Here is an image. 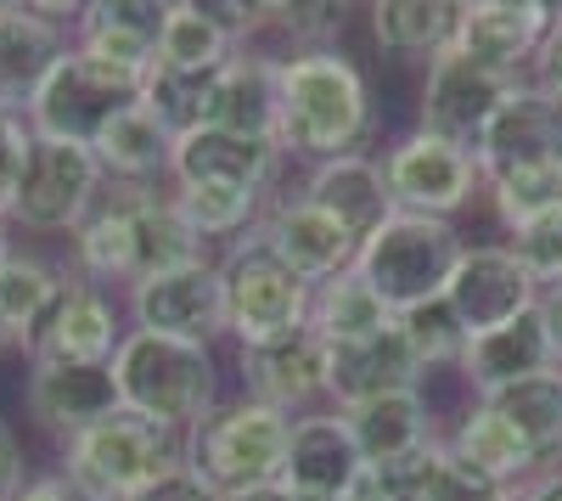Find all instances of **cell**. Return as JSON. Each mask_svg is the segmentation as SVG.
<instances>
[{"mask_svg":"<svg viewBox=\"0 0 562 501\" xmlns=\"http://www.w3.org/2000/svg\"><path fill=\"white\" fill-rule=\"evenodd\" d=\"M467 7H473V0H467Z\"/></svg>","mask_w":562,"mask_h":501,"instance_id":"cell-58","label":"cell"},{"mask_svg":"<svg viewBox=\"0 0 562 501\" xmlns=\"http://www.w3.org/2000/svg\"><path fill=\"white\" fill-rule=\"evenodd\" d=\"M479 400H490L495 412L529 439L540 468H562V367L535 372V378L512 383V389H495V394H479Z\"/></svg>","mask_w":562,"mask_h":501,"instance_id":"cell-31","label":"cell"},{"mask_svg":"<svg viewBox=\"0 0 562 501\" xmlns=\"http://www.w3.org/2000/svg\"><path fill=\"white\" fill-rule=\"evenodd\" d=\"M130 209V282L164 277V270L209 259V243L186 225L175 198H158L153 187H119Z\"/></svg>","mask_w":562,"mask_h":501,"instance_id":"cell-25","label":"cell"},{"mask_svg":"<svg viewBox=\"0 0 562 501\" xmlns=\"http://www.w3.org/2000/svg\"><path fill=\"white\" fill-rule=\"evenodd\" d=\"M186 7V0H90L85 18L74 29H124V34H140V40H153L164 34V23Z\"/></svg>","mask_w":562,"mask_h":501,"instance_id":"cell-41","label":"cell"},{"mask_svg":"<svg viewBox=\"0 0 562 501\" xmlns=\"http://www.w3.org/2000/svg\"><path fill=\"white\" fill-rule=\"evenodd\" d=\"M512 501H535V496H529V490H518V496H512Z\"/></svg>","mask_w":562,"mask_h":501,"instance_id":"cell-57","label":"cell"},{"mask_svg":"<svg viewBox=\"0 0 562 501\" xmlns=\"http://www.w3.org/2000/svg\"><path fill=\"white\" fill-rule=\"evenodd\" d=\"M23 485H29V474H23V439H18V428L7 417H0V501H12Z\"/></svg>","mask_w":562,"mask_h":501,"instance_id":"cell-47","label":"cell"},{"mask_svg":"<svg viewBox=\"0 0 562 501\" xmlns=\"http://www.w3.org/2000/svg\"><path fill=\"white\" fill-rule=\"evenodd\" d=\"M540 315H546L551 349H557V360H562V288H540Z\"/></svg>","mask_w":562,"mask_h":501,"instance_id":"cell-50","label":"cell"},{"mask_svg":"<svg viewBox=\"0 0 562 501\" xmlns=\"http://www.w3.org/2000/svg\"><path fill=\"white\" fill-rule=\"evenodd\" d=\"M102 158L79 147V142H52V135H34L23 180H18V203L12 220L23 232H79V220L102 203Z\"/></svg>","mask_w":562,"mask_h":501,"instance_id":"cell-8","label":"cell"},{"mask_svg":"<svg viewBox=\"0 0 562 501\" xmlns=\"http://www.w3.org/2000/svg\"><path fill=\"white\" fill-rule=\"evenodd\" d=\"M63 288H68L63 270L45 265L40 254H23V248L0 254V315H7V327H12V338H18L23 355H29V344L40 338L45 315L57 310Z\"/></svg>","mask_w":562,"mask_h":501,"instance_id":"cell-32","label":"cell"},{"mask_svg":"<svg viewBox=\"0 0 562 501\" xmlns=\"http://www.w3.org/2000/svg\"><path fill=\"white\" fill-rule=\"evenodd\" d=\"M140 79L147 74H130L113 68L102 57H85L79 45L52 68V79L40 85V97L29 108V130L34 135H52V142H79V147H97V135L140 102Z\"/></svg>","mask_w":562,"mask_h":501,"instance_id":"cell-7","label":"cell"},{"mask_svg":"<svg viewBox=\"0 0 562 501\" xmlns=\"http://www.w3.org/2000/svg\"><path fill=\"white\" fill-rule=\"evenodd\" d=\"M540 158H562V108L546 97L540 85H518L512 97L501 102V113L490 119L484 142H479V169L484 180L501 169H518V164H540Z\"/></svg>","mask_w":562,"mask_h":501,"instance_id":"cell-21","label":"cell"},{"mask_svg":"<svg viewBox=\"0 0 562 501\" xmlns=\"http://www.w3.org/2000/svg\"><path fill=\"white\" fill-rule=\"evenodd\" d=\"M169 198L203 243L209 237L237 243V232H248V225L265 214V192H237V187H175Z\"/></svg>","mask_w":562,"mask_h":501,"instance_id":"cell-38","label":"cell"},{"mask_svg":"<svg viewBox=\"0 0 562 501\" xmlns=\"http://www.w3.org/2000/svg\"><path fill=\"white\" fill-rule=\"evenodd\" d=\"M394 322V310L378 299L360 270H344L333 282H315V304H310V327L326 338V344H355V338H371Z\"/></svg>","mask_w":562,"mask_h":501,"instance_id":"cell-33","label":"cell"},{"mask_svg":"<svg viewBox=\"0 0 562 501\" xmlns=\"http://www.w3.org/2000/svg\"><path fill=\"white\" fill-rule=\"evenodd\" d=\"M225 501H304V496H299L293 485H281V479H276V485H254V490H237V496H225Z\"/></svg>","mask_w":562,"mask_h":501,"instance_id":"cell-51","label":"cell"},{"mask_svg":"<svg viewBox=\"0 0 562 501\" xmlns=\"http://www.w3.org/2000/svg\"><path fill=\"white\" fill-rule=\"evenodd\" d=\"M428 383V367L416 360L400 315L371 333V338H355V344H333V389H326V400L338 405V412H349V405H366L378 394H400V389H422Z\"/></svg>","mask_w":562,"mask_h":501,"instance_id":"cell-18","label":"cell"},{"mask_svg":"<svg viewBox=\"0 0 562 501\" xmlns=\"http://www.w3.org/2000/svg\"><path fill=\"white\" fill-rule=\"evenodd\" d=\"M445 304L456 310V322L473 333H490L512 315H524L540 304V282L524 270V259L512 254V243H467L450 282H445Z\"/></svg>","mask_w":562,"mask_h":501,"instance_id":"cell-13","label":"cell"},{"mask_svg":"<svg viewBox=\"0 0 562 501\" xmlns=\"http://www.w3.org/2000/svg\"><path fill=\"white\" fill-rule=\"evenodd\" d=\"M535 7H540V18H546V23H551V29H557V23H562V0H535Z\"/></svg>","mask_w":562,"mask_h":501,"instance_id":"cell-53","label":"cell"},{"mask_svg":"<svg viewBox=\"0 0 562 501\" xmlns=\"http://www.w3.org/2000/svg\"><path fill=\"white\" fill-rule=\"evenodd\" d=\"M74 52V34L34 12H0V113L29 119L40 85Z\"/></svg>","mask_w":562,"mask_h":501,"instance_id":"cell-20","label":"cell"},{"mask_svg":"<svg viewBox=\"0 0 562 501\" xmlns=\"http://www.w3.org/2000/svg\"><path fill=\"white\" fill-rule=\"evenodd\" d=\"M506 243L540 288H562V214H551L540 225H524V232H506Z\"/></svg>","mask_w":562,"mask_h":501,"instance_id":"cell-43","label":"cell"},{"mask_svg":"<svg viewBox=\"0 0 562 501\" xmlns=\"http://www.w3.org/2000/svg\"><path fill=\"white\" fill-rule=\"evenodd\" d=\"M259 237L288 259L304 282H333L344 270H355L360 259V237L349 225H338L326 209H315L310 198H281L259 214Z\"/></svg>","mask_w":562,"mask_h":501,"instance_id":"cell-16","label":"cell"},{"mask_svg":"<svg viewBox=\"0 0 562 501\" xmlns=\"http://www.w3.org/2000/svg\"><path fill=\"white\" fill-rule=\"evenodd\" d=\"M237 372H243L248 400L276 405V412H288V417H304L326 400V389H333V344L315 327H299L288 338L237 349Z\"/></svg>","mask_w":562,"mask_h":501,"instance_id":"cell-11","label":"cell"},{"mask_svg":"<svg viewBox=\"0 0 562 501\" xmlns=\"http://www.w3.org/2000/svg\"><path fill=\"white\" fill-rule=\"evenodd\" d=\"M371 40L389 57H445L461 40L467 0H371Z\"/></svg>","mask_w":562,"mask_h":501,"instance_id":"cell-29","label":"cell"},{"mask_svg":"<svg viewBox=\"0 0 562 501\" xmlns=\"http://www.w3.org/2000/svg\"><path fill=\"white\" fill-rule=\"evenodd\" d=\"M546 34H551V23L540 18L535 0H473V7H467V18H461L456 52L479 57V63H490V68H501V74L529 79Z\"/></svg>","mask_w":562,"mask_h":501,"instance_id":"cell-23","label":"cell"},{"mask_svg":"<svg viewBox=\"0 0 562 501\" xmlns=\"http://www.w3.org/2000/svg\"><path fill=\"white\" fill-rule=\"evenodd\" d=\"M304 198L315 209H326L338 225H349V232L366 243L378 225L394 214V198H389V175L378 158L366 153H344V158H321L304 180Z\"/></svg>","mask_w":562,"mask_h":501,"instance_id":"cell-26","label":"cell"},{"mask_svg":"<svg viewBox=\"0 0 562 501\" xmlns=\"http://www.w3.org/2000/svg\"><path fill=\"white\" fill-rule=\"evenodd\" d=\"M130 315L135 327L186 338V344H214L225 338V282H220V259H198L164 270V277L130 282Z\"/></svg>","mask_w":562,"mask_h":501,"instance_id":"cell-12","label":"cell"},{"mask_svg":"<svg viewBox=\"0 0 562 501\" xmlns=\"http://www.w3.org/2000/svg\"><path fill=\"white\" fill-rule=\"evenodd\" d=\"M220 282H225V338H237V349L310 327L315 282H304L299 270L259 237V225L225 248Z\"/></svg>","mask_w":562,"mask_h":501,"instance_id":"cell-3","label":"cell"},{"mask_svg":"<svg viewBox=\"0 0 562 501\" xmlns=\"http://www.w3.org/2000/svg\"><path fill=\"white\" fill-rule=\"evenodd\" d=\"M186 12L209 18L220 34H231L237 45H248L254 34L276 29L281 12H288V0H186Z\"/></svg>","mask_w":562,"mask_h":501,"instance_id":"cell-42","label":"cell"},{"mask_svg":"<svg viewBox=\"0 0 562 501\" xmlns=\"http://www.w3.org/2000/svg\"><path fill=\"white\" fill-rule=\"evenodd\" d=\"M366 474V457L349 434V417L338 412H304L293 417V439H288V474L281 485H293L304 501H344L349 485Z\"/></svg>","mask_w":562,"mask_h":501,"instance_id":"cell-17","label":"cell"},{"mask_svg":"<svg viewBox=\"0 0 562 501\" xmlns=\"http://www.w3.org/2000/svg\"><path fill=\"white\" fill-rule=\"evenodd\" d=\"M389 175V198L405 214H434V220H456L467 203L484 192V169L467 147H450L428 130H411L389 147L383 158Z\"/></svg>","mask_w":562,"mask_h":501,"instance_id":"cell-10","label":"cell"},{"mask_svg":"<svg viewBox=\"0 0 562 501\" xmlns=\"http://www.w3.org/2000/svg\"><path fill=\"white\" fill-rule=\"evenodd\" d=\"M225 74V68H220ZM220 74H175V68H147V79H140V102H147L175 135L209 124V108H214V85Z\"/></svg>","mask_w":562,"mask_h":501,"instance_id":"cell-37","label":"cell"},{"mask_svg":"<svg viewBox=\"0 0 562 501\" xmlns=\"http://www.w3.org/2000/svg\"><path fill=\"white\" fill-rule=\"evenodd\" d=\"M490 209L506 232H524L551 214H562V158H540V164H518L484 180Z\"/></svg>","mask_w":562,"mask_h":501,"instance_id":"cell-34","label":"cell"},{"mask_svg":"<svg viewBox=\"0 0 562 501\" xmlns=\"http://www.w3.org/2000/svg\"><path fill=\"white\" fill-rule=\"evenodd\" d=\"M124 501H225L192 463H175V468H164L158 479H147L135 496H124Z\"/></svg>","mask_w":562,"mask_h":501,"instance_id":"cell-45","label":"cell"},{"mask_svg":"<svg viewBox=\"0 0 562 501\" xmlns=\"http://www.w3.org/2000/svg\"><path fill=\"white\" fill-rule=\"evenodd\" d=\"M524 490H529L535 501H562V468H546V474H540L535 485H524Z\"/></svg>","mask_w":562,"mask_h":501,"instance_id":"cell-52","label":"cell"},{"mask_svg":"<svg viewBox=\"0 0 562 501\" xmlns=\"http://www.w3.org/2000/svg\"><path fill=\"white\" fill-rule=\"evenodd\" d=\"M85 7L90 0H23V12H34V18H52V23H79L85 18Z\"/></svg>","mask_w":562,"mask_h":501,"instance_id":"cell-49","label":"cell"},{"mask_svg":"<svg viewBox=\"0 0 562 501\" xmlns=\"http://www.w3.org/2000/svg\"><path fill=\"white\" fill-rule=\"evenodd\" d=\"M7 349H18V338H12V327H7V315H0V355Z\"/></svg>","mask_w":562,"mask_h":501,"instance_id":"cell-54","label":"cell"},{"mask_svg":"<svg viewBox=\"0 0 562 501\" xmlns=\"http://www.w3.org/2000/svg\"><path fill=\"white\" fill-rule=\"evenodd\" d=\"M108 367H113L124 412H140V417H153L175 434H192L220 405L214 344H186V338L130 327Z\"/></svg>","mask_w":562,"mask_h":501,"instance_id":"cell-2","label":"cell"},{"mask_svg":"<svg viewBox=\"0 0 562 501\" xmlns=\"http://www.w3.org/2000/svg\"><path fill=\"white\" fill-rule=\"evenodd\" d=\"M288 439L293 417L259 400H231L186 434V463H192L220 496H237L254 485H276L288 474Z\"/></svg>","mask_w":562,"mask_h":501,"instance_id":"cell-5","label":"cell"},{"mask_svg":"<svg viewBox=\"0 0 562 501\" xmlns=\"http://www.w3.org/2000/svg\"><path fill=\"white\" fill-rule=\"evenodd\" d=\"M518 490H506L484 474H473L456 450L445 445V434L428 445V468H422V485H416V501H512Z\"/></svg>","mask_w":562,"mask_h":501,"instance_id":"cell-40","label":"cell"},{"mask_svg":"<svg viewBox=\"0 0 562 501\" xmlns=\"http://www.w3.org/2000/svg\"><path fill=\"white\" fill-rule=\"evenodd\" d=\"M175 463H186V434L140 417V412H124V405L63 445V474L90 501H124Z\"/></svg>","mask_w":562,"mask_h":501,"instance_id":"cell-6","label":"cell"},{"mask_svg":"<svg viewBox=\"0 0 562 501\" xmlns=\"http://www.w3.org/2000/svg\"><path fill=\"white\" fill-rule=\"evenodd\" d=\"M23 7V0H0V12H18Z\"/></svg>","mask_w":562,"mask_h":501,"instance_id":"cell-56","label":"cell"},{"mask_svg":"<svg viewBox=\"0 0 562 501\" xmlns=\"http://www.w3.org/2000/svg\"><path fill=\"white\" fill-rule=\"evenodd\" d=\"M467 237L456 232V220H434V214H405L394 209L378 232L360 243L355 270L378 288V299L405 315L428 299H445V282L461 259Z\"/></svg>","mask_w":562,"mask_h":501,"instance_id":"cell-4","label":"cell"},{"mask_svg":"<svg viewBox=\"0 0 562 501\" xmlns=\"http://www.w3.org/2000/svg\"><path fill=\"white\" fill-rule=\"evenodd\" d=\"M0 254H12V220H0Z\"/></svg>","mask_w":562,"mask_h":501,"instance_id":"cell-55","label":"cell"},{"mask_svg":"<svg viewBox=\"0 0 562 501\" xmlns=\"http://www.w3.org/2000/svg\"><path fill=\"white\" fill-rule=\"evenodd\" d=\"M124 333L130 327H119V304L97 282H68L40 338L29 344V360H113Z\"/></svg>","mask_w":562,"mask_h":501,"instance_id":"cell-22","label":"cell"},{"mask_svg":"<svg viewBox=\"0 0 562 501\" xmlns=\"http://www.w3.org/2000/svg\"><path fill=\"white\" fill-rule=\"evenodd\" d=\"M529 85H540L546 97L562 108V23L546 34V45H540V57H535V68H529Z\"/></svg>","mask_w":562,"mask_h":501,"instance_id":"cell-46","label":"cell"},{"mask_svg":"<svg viewBox=\"0 0 562 501\" xmlns=\"http://www.w3.org/2000/svg\"><path fill=\"white\" fill-rule=\"evenodd\" d=\"M29 147H34L29 119L0 113V220H12V203H18V180H23Z\"/></svg>","mask_w":562,"mask_h":501,"instance_id":"cell-44","label":"cell"},{"mask_svg":"<svg viewBox=\"0 0 562 501\" xmlns=\"http://www.w3.org/2000/svg\"><path fill=\"white\" fill-rule=\"evenodd\" d=\"M349 434L360 445V457L378 468V463H400L411 457V450L422 445H434L439 439V412H434V400L422 394V389H400V394H378V400H366V405H349Z\"/></svg>","mask_w":562,"mask_h":501,"instance_id":"cell-28","label":"cell"},{"mask_svg":"<svg viewBox=\"0 0 562 501\" xmlns=\"http://www.w3.org/2000/svg\"><path fill=\"white\" fill-rule=\"evenodd\" d=\"M551 367H562V360H557V349H551L546 315H540V304H535V310H524V315H512V322L467 338L456 378L473 389V394H495V389H512V383H524V378H535V372H551Z\"/></svg>","mask_w":562,"mask_h":501,"instance_id":"cell-19","label":"cell"},{"mask_svg":"<svg viewBox=\"0 0 562 501\" xmlns=\"http://www.w3.org/2000/svg\"><path fill=\"white\" fill-rule=\"evenodd\" d=\"M209 124L254 135V142H276V135H281V57H265V52L231 57L220 85H214Z\"/></svg>","mask_w":562,"mask_h":501,"instance_id":"cell-27","label":"cell"},{"mask_svg":"<svg viewBox=\"0 0 562 501\" xmlns=\"http://www.w3.org/2000/svg\"><path fill=\"white\" fill-rule=\"evenodd\" d=\"M366 135H371V85L338 45L281 57V135H276L281 153L321 164L360 153Z\"/></svg>","mask_w":562,"mask_h":501,"instance_id":"cell-1","label":"cell"},{"mask_svg":"<svg viewBox=\"0 0 562 501\" xmlns=\"http://www.w3.org/2000/svg\"><path fill=\"white\" fill-rule=\"evenodd\" d=\"M281 169L276 142H254V135L198 124L175 135V164L169 180L175 187H237V192H270V180Z\"/></svg>","mask_w":562,"mask_h":501,"instance_id":"cell-15","label":"cell"},{"mask_svg":"<svg viewBox=\"0 0 562 501\" xmlns=\"http://www.w3.org/2000/svg\"><path fill=\"white\" fill-rule=\"evenodd\" d=\"M90 153L102 158V169L119 180V187H153V180L169 175V164H175V130L147 102H135L97 135Z\"/></svg>","mask_w":562,"mask_h":501,"instance_id":"cell-30","label":"cell"},{"mask_svg":"<svg viewBox=\"0 0 562 501\" xmlns=\"http://www.w3.org/2000/svg\"><path fill=\"white\" fill-rule=\"evenodd\" d=\"M445 445H450L473 474H484V479H495V485H506V490H524V485H535V479L546 474L540 457L529 450V439L512 428L490 400H479V394L456 412V428L445 434Z\"/></svg>","mask_w":562,"mask_h":501,"instance_id":"cell-24","label":"cell"},{"mask_svg":"<svg viewBox=\"0 0 562 501\" xmlns=\"http://www.w3.org/2000/svg\"><path fill=\"white\" fill-rule=\"evenodd\" d=\"M74 259H79V277L85 282H130V209L124 192L102 198L79 220L74 232Z\"/></svg>","mask_w":562,"mask_h":501,"instance_id":"cell-35","label":"cell"},{"mask_svg":"<svg viewBox=\"0 0 562 501\" xmlns=\"http://www.w3.org/2000/svg\"><path fill=\"white\" fill-rule=\"evenodd\" d=\"M12 501H90V496H85V490H79V485H74L63 468H57V474H34V479H29V485L12 496Z\"/></svg>","mask_w":562,"mask_h":501,"instance_id":"cell-48","label":"cell"},{"mask_svg":"<svg viewBox=\"0 0 562 501\" xmlns=\"http://www.w3.org/2000/svg\"><path fill=\"white\" fill-rule=\"evenodd\" d=\"M400 327H405V338H411L416 360L428 367V378H434V372H456V367H461L467 327L456 322V310H450L445 299H428V304L405 310V315H400Z\"/></svg>","mask_w":562,"mask_h":501,"instance_id":"cell-39","label":"cell"},{"mask_svg":"<svg viewBox=\"0 0 562 501\" xmlns=\"http://www.w3.org/2000/svg\"><path fill=\"white\" fill-rule=\"evenodd\" d=\"M524 79L518 74H501L479 57H467V52H450L428 63V79H422V102H416V130H428L439 135V142L450 147H467L479 158V142H484V130L490 119L501 113V102L518 90Z\"/></svg>","mask_w":562,"mask_h":501,"instance_id":"cell-9","label":"cell"},{"mask_svg":"<svg viewBox=\"0 0 562 501\" xmlns=\"http://www.w3.org/2000/svg\"><path fill=\"white\" fill-rule=\"evenodd\" d=\"M23 405L45 434H57L68 445L74 434L97 428L102 417L119 412V383L108 360H29Z\"/></svg>","mask_w":562,"mask_h":501,"instance_id":"cell-14","label":"cell"},{"mask_svg":"<svg viewBox=\"0 0 562 501\" xmlns=\"http://www.w3.org/2000/svg\"><path fill=\"white\" fill-rule=\"evenodd\" d=\"M231 57H237V40L231 34H220L209 18H198V12H175L169 23H164V34H158V68H175V74H220Z\"/></svg>","mask_w":562,"mask_h":501,"instance_id":"cell-36","label":"cell"}]
</instances>
